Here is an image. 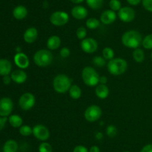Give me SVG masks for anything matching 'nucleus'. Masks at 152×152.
Masks as SVG:
<instances>
[{
  "label": "nucleus",
  "mask_w": 152,
  "mask_h": 152,
  "mask_svg": "<svg viewBox=\"0 0 152 152\" xmlns=\"http://www.w3.org/2000/svg\"><path fill=\"white\" fill-rule=\"evenodd\" d=\"M117 19V14L112 10H104L100 16V22L104 25H111Z\"/></svg>",
  "instance_id": "14"
},
{
  "label": "nucleus",
  "mask_w": 152,
  "mask_h": 152,
  "mask_svg": "<svg viewBox=\"0 0 152 152\" xmlns=\"http://www.w3.org/2000/svg\"><path fill=\"white\" fill-rule=\"evenodd\" d=\"M94 137L97 140H101L103 138V134H102V133L99 132V131H96L94 134Z\"/></svg>",
  "instance_id": "44"
},
{
  "label": "nucleus",
  "mask_w": 152,
  "mask_h": 152,
  "mask_svg": "<svg viewBox=\"0 0 152 152\" xmlns=\"http://www.w3.org/2000/svg\"><path fill=\"white\" fill-rule=\"evenodd\" d=\"M135 16H136L135 10L132 7L128 6L121 7V9L118 11L119 19L123 22H132L134 19Z\"/></svg>",
  "instance_id": "11"
},
{
  "label": "nucleus",
  "mask_w": 152,
  "mask_h": 152,
  "mask_svg": "<svg viewBox=\"0 0 152 152\" xmlns=\"http://www.w3.org/2000/svg\"><path fill=\"white\" fill-rule=\"evenodd\" d=\"M88 10L85 7L82 5H77L74 6L71 9V16L76 19L81 20V19H86L88 16Z\"/></svg>",
  "instance_id": "15"
},
{
  "label": "nucleus",
  "mask_w": 152,
  "mask_h": 152,
  "mask_svg": "<svg viewBox=\"0 0 152 152\" xmlns=\"http://www.w3.org/2000/svg\"><path fill=\"white\" fill-rule=\"evenodd\" d=\"M59 55L62 58H67L71 55V51L68 47H63L59 51Z\"/></svg>",
  "instance_id": "36"
},
{
  "label": "nucleus",
  "mask_w": 152,
  "mask_h": 152,
  "mask_svg": "<svg viewBox=\"0 0 152 152\" xmlns=\"http://www.w3.org/2000/svg\"><path fill=\"white\" fill-rule=\"evenodd\" d=\"M38 37V31L35 27H30L25 30L23 34V39L25 43H33Z\"/></svg>",
  "instance_id": "17"
},
{
  "label": "nucleus",
  "mask_w": 152,
  "mask_h": 152,
  "mask_svg": "<svg viewBox=\"0 0 152 152\" xmlns=\"http://www.w3.org/2000/svg\"><path fill=\"white\" fill-rule=\"evenodd\" d=\"M102 116V109L96 104H92L86 108L84 113L85 119L89 122H94L99 119Z\"/></svg>",
  "instance_id": "7"
},
{
  "label": "nucleus",
  "mask_w": 152,
  "mask_h": 152,
  "mask_svg": "<svg viewBox=\"0 0 152 152\" xmlns=\"http://www.w3.org/2000/svg\"><path fill=\"white\" fill-rule=\"evenodd\" d=\"M126 1H127L128 3H129V4H131V5L135 6L138 5V4L142 1V0H126Z\"/></svg>",
  "instance_id": "42"
},
{
  "label": "nucleus",
  "mask_w": 152,
  "mask_h": 152,
  "mask_svg": "<svg viewBox=\"0 0 152 152\" xmlns=\"http://www.w3.org/2000/svg\"><path fill=\"white\" fill-rule=\"evenodd\" d=\"M142 46L145 49H152V34H148L142 39Z\"/></svg>",
  "instance_id": "30"
},
{
  "label": "nucleus",
  "mask_w": 152,
  "mask_h": 152,
  "mask_svg": "<svg viewBox=\"0 0 152 152\" xmlns=\"http://www.w3.org/2000/svg\"><path fill=\"white\" fill-rule=\"evenodd\" d=\"M39 152H53V148L50 143L43 142L39 146Z\"/></svg>",
  "instance_id": "32"
},
{
  "label": "nucleus",
  "mask_w": 152,
  "mask_h": 152,
  "mask_svg": "<svg viewBox=\"0 0 152 152\" xmlns=\"http://www.w3.org/2000/svg\"><path fill=\"white\" fill-rule=\"evenodd\" d=\"M124 152H130V151H124Z\"/></svg>",
  "instance_id": "48"
},
{
  "label": "nucleus",
  "mask_w": 152,
  "mask_h": 152,
  "mask_svg": "<svg viewBox=\"0 0 152 152\" xmlns=\"http://www.w3.org/2000/svg\"><path fill=\"white\" fill-rule=\"evenodd\" d=\"M95 94L100 99H105L109 95V89L106 84H99L95 89Z\"/></svg>",
  "instance_id": "21"
},
{
  "label": "nucleus",
  "mask_w": 152,
  "mask_h": 152,
  "mask_svg": "<svg viewBox=\"0 0 152 152\" xmlns=\"http://www.w3.org/2000/svg\"><path fill=\"white\" fill-rule=\"evenodd\" d=\"M140 152H152V144H148L144 146Z\"/></svg>",
  "instance_id": "40"
},
{
  "label": "nucleus",
  "mask_w": 152,
  "mask_h": 152,
  "mask_svg": "<svg viewBox=\"0 0 152 152\" xmlns=\"http://www.w3.org/2000/svg\"><path fill=\"white\" fill-rule=\"evenodd\" d=\"M69 21V15L68 13L62 10H57L51 13L50 22L55 26H63Z\"/></svg>",
  "instance_id": "6"
},
{
  "label": "nucleus",
  "mask_w": 152,
  "mask_h": 152,
  "mask_svg": "<svg viewBox=\"0 0 152 152\" xmlns=\"http://www.w3.org/2000/svg\"><path fill=\"white\" fill-rule=\"evenodd\" d=\"M13 109V103L11 98L4 97L0 99V116L7 117Z\"/></svg>",
  "instance_id": "10"
},
{
  "label": "nucleus",
  "mask_w": 152,
  "mask_h": 152,
  "mask_svg": "<svg viewBox=\"0 0 152 152\" xmlns=\"http://www.w3.org/2000/svg\"><path fill=\"white\" fill-rule=\"evenodd\" d=\"M34 62L39 67L48 66L53 62V56L50 51L47 49H40L35 52L33 57Z\"/></svg>",
  "instance_id": "4"
},
{
  "label": "nucleus",
  "mask_w": 152,
  "mask_h": 152,
  "mask_svg": "<svg viewBox=\"0 0 152 152\" xmlns=\"http://www.w3.org/2000/svg\"><path fill=\"white\" fill-rule=\"evenodd\" d=\"M8 122L13 128H20L23 124V119L20 116L17 114L10 115L8 117Z\"/></svg>",
  "instance_id": "23"
},
{
  "label": "nucleus",
  "mask_w": 152,
  "mask_h": 152,
  "mask_svg": "<svg viewBox=\"0 0 152 152\" xmlns=\"http://www.w3.org/2000/svg\"><path fill=\"white\" fill-rule=\"evenodd\" d=\"M73 152H89L86 147L83 145H77L73 150Z\"/></svg>",
  "instance_id": "38"
},
{
  "label": "nucleus",
  "mask_w": 152,
  "mask_h": 152,
  "mask_svg": "<svg viewBox=\"0 0 152 152\" xmlns=\"http://www.w3.org/2000/svg\"><path fill=\"white\" fill-rule=\"evenodd\" d=\"M86 27L88 28L91 30L96 29L97 28H99V25H100V21L99 19H97L96 18L91 17L86 20Z\"/></svg>",
  "instance_id": "27"
},
{
  "label": "nucleus",
  "mask_w": 152,
  "mask_h": 152,
  "mask_svg": "<svg viewBox=\"0 0 152 152\" xmlns=\"http://www.w3.org/2000/svg\"><path fill=\"white\" fill-rule=\"evenodd\" d=\"M151 60H152V52H151Z\"/></svg>",
  "instance_id": "47"
},
{
  "label": "nucleus",
  "mask_w": 152,
  "mask_h": 152,
  "mask_svg": "<svg viewBox=\"0 0 152 152\" xmlns=\"http://www.w3.org/2000/svg\"><path fill=\"white\" fill-rule=\"evenodd\" d=\"M102 57L106 61H111L113 58H114V51L110 47L104 48L102 50Z\"/></svg>",
  "instance_id": "28"
},
{
  "label": "nucleus",
  "mask_w": 152,
  "mask_h": 152,
  "mask_svg": "<svg viewBox=\"0 0 152 152\" xmlns=\"http://www.w3.org/2000/svg\"><path fill=\"white\" fill-rule=\"evenodd\" d=\"M84 0H71V1L74 4H80L82 3Z\"/></svg>",
  "instance_id": "46"
},
{
  "label": "nucleus",
  "mask_w": 152,
  "mask_h": 152,
  "mask_svg": "<svg viewBox=\"0 0 152 152\" xmlns=\"http://www.w3.org/2000/svg\"><path fill=\"white\" fill-rule=\"evenodd\" d=\"M71 83V79L67 75L59 74L53 78V87L56 92L63 94L69 90Z\"/></svg>",
  "instance_id": "3"
},
{
  "label": "nucleus",
  "mask_w": 152,
  "mask_h": 152,
  "mask_svg": "<svg viewBox=\"0 0 152 152\" xmlns=\"http://www.w3.org/2000/svg\"><path fill=\"white\" fill-rule=\"evenodd\" d=\"M28 15V10L23 5H18L13 10V16L18 20L25 19Z\"/></svg>",
  "instance_id": "19"
},
{
  "label": "nucleus",
  "mask_w": 152,
  "mask_h": 152,
  "mask_svg": "<svg viewBox=\"0 0 152 152\" xmlns=\"http://www.w3.org/2000/svg\"><path fill=\"white\" fill-rule=\"evenodd\" d=\"M18 143L14 139H8L4 142L2 148L3 152H16L18 150Z\"/></svg>",
  "instance_id": "22"
},
{
  "label": "nucleus",
  "mask_w": 152,
  "mask_h": 152,
  "mask_svg": "<svg viewBox=\"0 0 152 152\" xmlns=\"http://www.w3.org/2000/svg\"><path fill=\"white\" fill-rule=\"evenodd\" d=\"M36 103V98L31 92H25L19 99V105L23 110H29L34 107Z\"/></svg>",
  "instance_id": "8"
},
{
  "label": "nucleus",
  "mask_w": 152,
  "mask_h": 152,
  "mask_svg": "<svg viewBox=\"0 0 152 152\" xmlns=\"http://www.w3.org/2000/svg\"><path fill=\"white\" fill-rule=\"evenodd\" d=\"M86 4L93 10H99L103 6L104 0H86Z\"/></svg>",
  "instance_id": "26"
},
{
  "label": "nucleus",
  "mask_w": 152,
  "mask_h": 152,
  "mask_svg": "<svg viewBox=\"0 0 152 152\" xmlns=\"http://www.w3.org/2000/svg\"><path fill=\"white\" fill-rule=\"evenodd\" d=\"M12 64L7 59H0V76L9 75L11 72Z\"/></svg>",
  "instance_id": "18"
},
{
  "label": "nucleus",
  "mask_w": 152,
  "mask_h": 152,
  "mask_svg": "<svg viewBox=\"0 0 152 152\" xmlns=\"http://www.w3.org/2000/svg\"><path fill=\"white\" fill-rule=\"evenodd\" d=\"M19 134L23 137H28L33 134V128L30 127L29 125H22L19 128Z\"/></svg>",
  "instance_id": "29"
},
{
  "label": "nucleus",
  "mask_w": 152,
  "mask_h": 152,
  "mask_svg": "<svg viewBox=\"0 0 152 152\" xmlns=\"http://www.w3.org/2000/svg\"><path fill=\"white\" fill-rule=\"evenodd\" d=\"M10 77H11L12 80L16 83H18V84L24 83L27 80V78H28L27 73L23 69H16L12 72Z\"/></svg>",
  "instance_id": "16"
},
{
  "label": "nucleus",
  "mask_w": 152,
  "mask_h": 152,
  "mask_svg": "<svg viewBox=\"0 0 152 152\" xmlns=\"http://www.w3.org/2000/svg\"><path fill=\"white\" fill-rule=\"evenodd\" d=\"M92 62L96 66L103 67L106 64V60L102 56H95L92 59Z\"/></svg>",
  "instance_id": "31"
},
{
  "label": "nucleus",
  "mask_w": 152,
  "mask_h": 152,
  "mask_svg": "<svg viewBox=\"0 0 152 152\" xmlns=\"http://www.w3.org/2000/svg\"><path fill=\"white\" fill-rule=\"evenodd\" d=\"M89 152H100V149L98 146L93 145L89 149Z\"/></svg>",
  "instance_id": "45"
},
{
  "label": "nucleus",
  "mask_w": 152,
  "mask_h": 152,
  "mask_svg": "<svg viewBox=\"0 0 152 152\" xmlns=\"http://www.w3.org/2000/svg\"><path fill=\"white\" fill-rule=\"evenodd\" d=\"M117 128L114 125H109L106 128V134L110 138H114L117 134Z\"/></svg>",
  "instance_id": "33"
},
{
  "label": "nucleus",
  "mask_w": 152,
  "mask_h": 152,
  "mask_svg": "<svg viewBox=\"0 0 152 152\" xmlns=\"http://www.w3.org/2000/svg\"><path fill=\"white\" fill-rule=\"evenodd\" d=\"M81 49L84 52L87 54H93L98 49V43L95 39L88 37L85 38L80 43Z\"/></svg>",
  "instance_id": "12"
},
{
  "label": "nucleus",
  "mask_w": 152,
  "mask_h": 152,
  "mask_svg": "<svg viewBox=\"0 0 152 152\" xmlns=\"http://www.w3.org/2000/svg\"><path fill=\"white\" fill-rule=\"evenodd\" d=\"M14 63L19 69H27L30 65V61L28 57L23 52H18L15 55Z\"/></svg>",
  "instance_id": "13"
},
{
  "label": "nucleus",
  "mask_w": 152,
  "mask_h": 152,
  "mask_svg": "<svg viewBox=\"0 0 152 152\" xmlns=\"http://www.w3.org/2000/svg\"><path fill=\"white\" fill-rule=\"evenodd\" d=\"M68 92H69L70 97L74 100L79 99L82 95V89L78 85H71Z\"/></svg>",
  "instance_id": "24"
},
{
  "label": "nucleus",
  "mask_w": 152,
  "mask_h": 152,
  "mask_svg": "<svg viewBox=\"0 0 152 152\" xmlns=\"http://www.w3.org/2000/svg\"><path fill=\"white\" fill-rule=\"evenodd\" d=\"M8 121V119L7 117H2V116H0V131L1 130L4 129V128L5 127L6 122Z\"/></svg>",
  "instance_id": "39"
},
{
  "label": "nucleus",
  "mask_w": 152,
  "mask_h": 152,
  "mask_svg": "<svg viewBox=\"0 0 152 152\" xmlns=\"http://www.w3.org/2000/svg\"><path fill=\"white\" fill-rule=\"evenodd\" d=\"M142 4L145 10L152 13V0H142Z\"/></svg>",
  "instance_id": "37"
},
{
  "label": "nucleus",
  "mask_w": 152,
  "mask_h": 152,
  "mask_svg": "<svg viewBox=\"0 0 152 152\" xmlns=\"http://www.w3.org/2000/svg\"><path fill=\"white\" fill-rule=\"evenodd\" d=\"M33 135L37 139L45 142L50 137V131L46 126L42 124H38L33 128Z\"/></svg>",
  "instance_id": "9"
},
{
  "label": "nucleus",
  "mask_w": 152,
  "mask_h": 152,
  "mask_svg": "<svg viewBox=\"0 0 152 152\" xmlns=\"http://www.w3.org/2000/svg\"><path fill=\"white\" fill-rule=\"evenodd\" d=\"M2 80H3V83H4V84L8 85V84H10V83L12 79H11V77H10V76L5 75V76H3Z\"/></svg>",
  "instance_id": "41"
},
{
  "label": "nucleus",
  "mask_w": 152,
  "mask_h": 152,
  "mask_svg": "<svg viewBox=\"0 0 152 152\" xmlns=\"http://www.w3.org/2000/svg\"><path fill=\"white\" fill-rule=\"evenodd\" d=\"M142 34L136 30H129L126 31L121 37L123 45L129 49H137L142 45Z\"/></svg>",
  "instance_id": "1"
},
{
  "label": "nucleus",
  "mask_w": 152,
  "mask_h": 152,
  "mask_svg": "<svg viewBox=\"0 0 152 152\" xmlns=\"http://www.w3.org/2000/svg\"><path fill=\"white\" fill-rule=\"evenodd\" d=\"M61 45V39L59 36H50L47 40V48L49 50H56Z\"/></svg>",
  "instance_id": "20"
},
{
  "label": "nucleus",
  "mask_w": 152,
  "mask_h": 152,
  "mask_svg": "<svg viewBox=\"0 0 152 152\" xmlns=\"http://www.w3.org/2000/svg\"><path fill=\"white\" fill-rule=\"evenodd\" d=\"M107 69L112 75H121L127 70L128 63L123 58H113L107 63Z\"/></svg>",
  "instance_id": "2"
},
{
  "label": "nucleus",
  "mask_w": 152,
  "mask_h": 152,
  "mask_svg": "<svg viewBox=\"0 0 152 152\" xmlns=\"http://www.w3.org/2000/svg\"><path fill=\"white\" fill-rule=\"evenodd\" d=\"M99 73L91 66H86L82 71V79L88 86H96L99 83Z\"/></svg>",
  "instance_id": "5"
},
{
  "label": "nucleus",
  "mask_w": 152,
  "mask_h": 152,
  "mask_svg": "<svg viewBox=\"0 0 152 152\" xmlns=\"http://www.w3.org/2000/svg\"><path fill=\"white\" fill-rule=\"evenodd\" d=\"M132 57H133V59L134 60V61H136L137 63H142L145 60L144 51L140 48L135 49L132 53Z\"/></svg>",
  "instance_id": "25"
},
{
  "label": "nucleus",
  "mask_w": 152,
  "mask_h": 152,
  "mask_svg": "<svg viewBox=\"0 0 152 152\" xmlns=\"http://www.w3.org/2000/svg\"><path fill=\"white\" fill-rule=\"evenodd\" d=\"M107 82H108V78H107L106 76L102 75L99 77V83H100V84H106Z\"/></svg>",
  "instance_id": "43"
},
{
  "label": "nucleus",
  "mask_w": 152,
  "mask_h": 152,
  "mask_svg": "<svg viewBox=\"0 0 152 152\" xmlns=\"http://www.w3.org/2000/svg\"><path fill=\"white\" fill-rule=\"evenodd\" d=\"M76 34H77V37L79 40H83L86 38V35H87V30L83 26L79 27L76 31Z\"/></svg>",
  "instance_id": "35"
},
{
  "label": "nucleus",
  "mask_w": 152,
  "mask_h": 152,
  "mask_svg": "<svg viewBox=\"0 0 152 152\" xmlns=\"http://www.w3.org/2000/svg\"><path fill=\"white\" fill-rule=\"evenodd\" d=\"M109 7L114 11H119L121 9L122 4L120 0H110Z\"/></svg>",
  "instance_id": "34"
}]
</instances>
